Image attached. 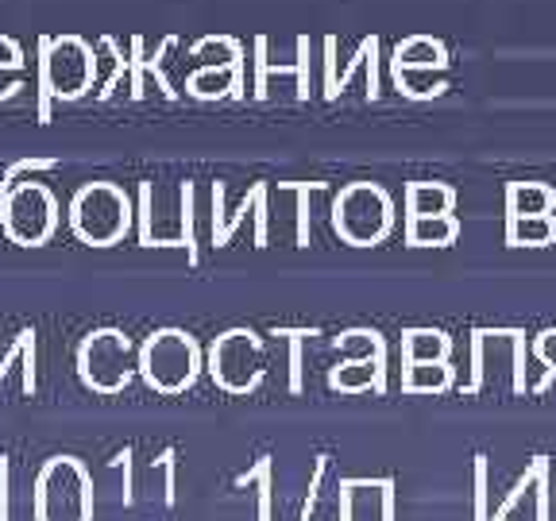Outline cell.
Segmentation results:
<instances>
[{
  "instance_id": "cell-5",
  "label": "cell",
  "mask_w": 556,
  "mask_h": 521,
  "mask_svg": "<svg viewBox=\"0 0 556 521\" xmlns=\"http://www.w3.org/2000/svg\"><path fill=\"white\" fill-rule=\"evenodd\" d=\"M139 367H143V379L163 394H178L186 391L198 374V347L186 332H155V336L143 344V356H139Z\"/></svg>"
},
{
  "instance_id": "cell-3",
  "label": "cell",
  "mask_w": 556,
  "mask_h": 521,
  "mask_svg": "<svg viewBox=\"0 0 556 521\" xmlns=\"http://www.w3.org/2000/svg\"><path fill=\"white\" fill-rule=\"evenodd\" d=\"M70 228L93 247H109L128 232V198L116 186L93 182L70 201Z\"/></svg>"
},
{
  "instance_id": "cell-7",
  "label": "cell",
  "mask_w": 556,
  "mask_h": 521,
  "mask_svg": "<svg viewBox=\"0 0 556 521\" xmlns=\"http://www.w3.org/2000/svg\"><path fill=\"white\" fill-rule=\"evenodd\" d=\"M263 371L260 344L252 340V332H228L217 347H213V379L225 391H248L255 386Z\"/></svg>"
},
{
  "instance_id": "cell-4",
  "label": "cell",
  "mask_w": 556,
  "mask_h": 521,
  "mask_svg": "<svg viewBox=\"0 0 556 521\" xmlns=\"http://www.w3.org/2000/svg\"><path fill=\"white\" fill-rule=\"evenodd\" d=\"M78 371L81 382L97 394H116L124 391V382L131 374V344L124 332L116 329H97L81 340L78 347Z\"/></svg>"
},
{
  "instance_id": "cell-2",
  "label": "cell",
  "mask_w": 556,
  "mask_h": 521,
  "mask_svg": "<svg viewBox=\"0 0 556 521\" xmlns=\"http://www.w3.org/2000/svg\"><path fill=\"white\" fill-rule=\"evenodd\" d=\"M0 225L20 247H43L59 228V201L43 182H12L0 201Z\"/></svg>"
},
{
  "instance_id": "cell-1",
  "label": "cell",
  "mask_w": 556,
  "mask_h": 521,
  "mask_svg": "<svg viewBox=\"0 0 556 521\" xmlns=\"http://www.w3.org/2000/svg\"><path fill=\"white\" fill-rule=\"evenodd\" d=\"M35 521H89L93 479L74 456H51L35 475Z\"/></svg>"
},
{
  "instance_id": "cell-8",
  "label": "cell",
  "mask_w": 556,
  "mask_h": 521,
  "mask_svg": "<svg viewBox=\"0 0 556 521\" xmlns=\"http://www.w3.org/2000/svg\"><path fill=\"white\" fill-rule=\"evenodd\" d=\"M24 78V51L0 35V97H12Z\"/></svg>"
},
{
  "instance_id": "cell-6",
  "label": "cell",
  "mask_w": 556,
  "mask_h": 521,
  "mask_svg": "<svg viewBox=\"0 0 556 521\" xmlns=\"http://www.w3.org/2000/svg\"><path fill=\"white\" fill-rule=\"evenodd\" d=\"M93 81V54L81 39L62 35L54 43H47L43 51V89L62 101L81 97Z\"/></svg>"
}]
</instances>
